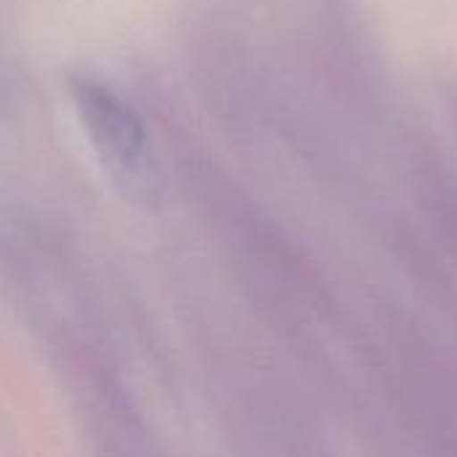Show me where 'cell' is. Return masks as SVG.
<instances>
[{
    "label": "cell",
    "instance_id": "cell-1",
    "mask_svg": "<svg viewBox=\"0 0 457 457\" xmlns=\"http://www.w3.org/2000/svg\"><path fill=\"white\" fill-rule=\"evenodd\" d=\"M70 94L88 139L118 190L137 201L153 204L161 195V171L150 147V137L131 104L112 88L91 80L72 78Z\"/></svg>",
    "mask_w": 457,
    "mask_h": 457
}]
</instances>
